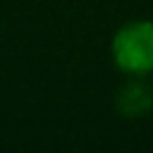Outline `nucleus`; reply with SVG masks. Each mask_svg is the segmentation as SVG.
<instances>
[{
  "label": "nucleus",
  "instance_id": "f257e3e1",
  "mask_svg": "<svg viewBox=\"0 0 153 153\" xmlns=\"http://www.w3.org/2000/svg\"><path fill=\"white\" fill-rule=\"evenodd\" d=\"M115 69L128 78L153 74V21L132 19L120 25L109 44Z\"/></svg>",
  "mask_w": 153,
  "mask_h": 153
},
{
  "label": "nucleus",
  "instance_id": "f03ea898",
  "mask_svg": "<svg viewBox=\"0 0 153 153\" xmlns=\"http://www.w3.org/2000/svg\"><path fill=\"white\" fill-rule=\"evenodd\" d=\"M117 111L128 117H145L153 109V88L145 82V78H130L115 94Z\"/></svg>",
  "mask_w": 153,
  "mask_h": 153
}]
</instances>
